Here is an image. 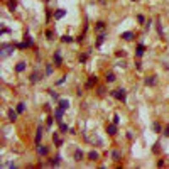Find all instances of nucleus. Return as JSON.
Masks as SVG:
<instances>
[{
    "mask_svg": "<svg viewBox=\"0 0 169 169\" xmlns=\"http://www.w3.org/2000/svg\"><path fill=\"white\" fill-rule=\"evenodd\" d=\"M154 132H157V134H161V132H162V129H161V123L159 122H154Z\"/></svg>",
    "mask_w": 169,
    "mask_h": 169,
    "instance_id": "473e14b6",
    "label": "nucleus"
},
{
    "mask_svg": "<svg viewBox=\"0 0 169 169\" xmlns=\"http://www.w3.org/2000/svg\"><path fill=\"white\" fill-rule=\"evenodd\" d=\"M83 156H85V154H83V151H81L80 147H78V149L75 151V161H78V162H80V161L83 159Z\"/></svg>",
    "mask_w": 169,
    "mask_h": 169,
    "instance_id": "aec40b11",
    "label": "nucleus"
},
{
    "mask_svg": "<svg viewBox=\"0 0 169 169\" xmlns=\"http://www.w3.org/2000/svg\"><path fill=\"white\" fill-rule=\"evenodd\" d=\"M15 46H17L19 49H27V44H26V41H24V42H19V44H15Z\"/></svg>",
    "mask_w": 169,
    "mask_h": 169,
    "instance_id": "e433bc0d",
    "label": "nucleus"
},
{
    "mask_svg": "<svg viewBox=\"0 0 169 169\" xmlns=\"http://www.w3.org/2000/svg\"><path fill=\"white\" fill-rule=\"evenodd\" d=\"M157 32H159V36H162L164 34V31H162V26H161V22L157 20Z\"/></svg>",
    "mask_w": 169,
    "mask_h": 169,
    "instance_id": "4c0bfd02",
    "label": "nucleus"
},
{
    "mask_svg": "<svg viewBox=\"0 0 169 169\" xmlns=\"http://www.w3.org/2000/svg\"><path fill=\"white\" fill-rule=\"evenodd\" d=\"M97 83H98V76H97V75H92V76L88 78V81H86V85H85V86L90 90V88H93V86L97 85Z\"/></svg>",
    "mask_w": 169,
    "mask_h": 169,
    "instance_id": "39448f33",
    "label": "nucleus"
},
{
    "mask_svg": "<svg viewBox=\"0 0 169 169\" xmlns=\"http://www.w3.org/2000/svg\"><path fill=\"white\" fill-rule=\"evenodd\" d=\"M15 110H17L19 113H24V112H26V103H24V102H20V103H17V107H15Z\"/></svg>",
    "mask_w": 169,
    "mask_h": 169,
    "instance_id": "5701e85b",
    "label": "nucleus"
},
{
    "mask_svg": "<svg viewBox=\"0 0 169 169\" xmlns=\"http://www.w3.org/2000/svg\"><path fill=\"white\" fill-rule=\"evenodd\" d=\"M64 112H66V110H63L61 107H57V108L54 110V118H56V122H57V123L63 122V115H64Z\"/></svg>",
    "mask_w": 169,
    "mask_h": 169,
    "instance_id": "20e7f679",
    "label": "nucleus"
},
{
    "mask_svg": "<svg viewBox=\"0 0 169 169\" xmlns=\"http://www.w3.org/2000/svg\"><path fill=\"white\" fill-rule=\"evenodd\" d=\"M107 134H108L110 137H113V135L117 134V123H108V125H107Z\"/></svg>",
    "mask_w": 169,
    "mask_h": 169,
    "instance_id": "6e6552de",
    "label": "nucleus"
},
{
    "mask_svg": "<svg viewBox=\"0 0 169 169\" xmlns=\"http://www.w3.org/2000/svg\"><path fill=\"white\" fill-rule=\"evenodd\" d=\"M105 37H107V34H105V32H102V34L98 36V39H97V44H95V46H97V47H100L102 44H103V41H105Z\"/></svg>",
    "mask_w": 169,
    "mask_h": 169,
    "instance_id": "412c9836",
    "label": "nucleus"
},
{
    "mask_svg": "<svg viewBox=\"0 0 169 169\" xmlns=\"http://www.w3.org/2000/svg\"><path fill=\"white\" fill-rule=\"evenodd\" d=\"M61 164V156H54L49 159V166H59Z\"/></svg>",
    "mask_w": 169,
    "mask_h": 169,
    "instance_id": "ddd939ff",
    "label": "nucleus"
},
{
    "mask_svg": "<svg viewBox=\"0 0 169 169\" xmlns=\"http://www.w3.org/2000/svg\"><path fill=\"white\" fill-rule=\"evenodd\" d=\"M61 41H63V42H66V44H69V42H73L75 39H73L71 36H68V34H66V36H61Z\"/></svg>",
    "mask_w": 169,
    "mask_h": 169,
    "instance_id": "393cba45",
    "label": "nucleus"
},
{
    "mask_svg": "<svg viewBox=\"0 0 169 169\" xmlns=\"http://www.w3.org/2000/svg\"><path fill=\"white\" fill-rule=\"evenodd\" d=\"M36 152H37V156H41V157H46L49 154V147L42 146V144H37V146H36Z\"/></svg>",
    "mask_w": 169,
    "mask_h": 169,
    "instance_id": "7ed1b4c3",
    "label": "nucleus"
},
{
    "mask_svg": "<svg viewBox=\"0 0 169 169\" xmlns=\"http://www.w3.org/2000/svg\"><path fill=\"white\" fill-rule=\"evenodd\" d=\"M112 159L115 161V162L122 161V154H120V151H113V152H112Z\"/></svg>",
    "mask_w": 169,
    "mask_h": 169,
    "instance_id": "4be33fe9",
    "label": "nucleus"
},
{
    "mask_svg": "<svg viewBox=\"0 0 169 169\" xmlns=\"http://www.w3.org/2000/svg\"><path fill=\"white\" fill-rule=\"evenodd\" d=\"M15 71H17V73L26 71V63H24V61H19V63L15 64Z\"/></svg>",
    "mask_w": 169,
    "mask_h": 169,
    "instance_id": "a211bd4d",
    "label": "nucleus"
},
{
    "mask_svg": "<svg viewBox=\"0 0 169 169\" xmlns=\"http://www.w3.org/2000/svg\"><path fill=\"white\" fill-rule=\"evenodd\" d=\"M24 37H26V44H27V47H32V46H34V39H32V36L29 34V32H26V36H24Z\"/></svg>",
    "mask_w": 169,
    "mask_h": 169,
    "instance_id": "f3484780",
    "label": "nucleus"
},
{
    "mask_svg": "<svg viewBox=\"0 0 169 169\" xmlns=\"http://www.w3.org/2000/svg\"><path fill=\"white\" fill-rule=\"evenodd\" d=\"M66 78H68V76L64 75L63 78H61V80H57V81H56V85H57V86H59V85H64V83H66Z\"/></svg>",
    "mask_w": 169,
    "mask_h": 169,
    "instance_id": "f704fd0d",
    "label": "nucleus"
},
{
    "mask_svg": "<svg viewBox=\"0 0 169 169\" xmlns=\"http://www.w3.org/2000/svg\"><path fill=\"white\" fill-rule=\"evenodd\" d=\"M42 132H44V127H42V125H39V127H37V130H36V137H34L36 146H37V144H41V139H42Z\"/></svg>",
    "mask_w": 169,
    "mask_h": 169,
    "instance_id": "423d86ee",
    "label": "nucleus"
},
{
    "mask_svg": "<svg viewBox=\"0 0 169 169\" xmlns=\"http://www.w3.org/2000/svg\"><path fill=\"white\" fill-rule=\"evenodd\" d=\"M144 83H146L147 86H154L156 85V76H147L146 80H144Z\"/></svg>",
    "mask_w": 169,
    "mask_h": 169,
    "instance_id": "6ab92c4d",
    "label": "nucleus"
},
{
    "mask_svg": "<svg viewBox=\"0 0 169 169\" xmlns=\"http://www.w3.org/2000/svg\"><path fill=\"white\" fill-rule=\"evenodd\" d=\"M88 56H90V51H88V52H85V54H81V56H80V63H86Z\"/></svg>",
    "mask_w": 169,
    "mask_h": 169,
    "instance_id": "72a5a7b5",
    "label": "nucleus"
},
{
    "mask_svg": "<svg viewBox=\"0 0 169 169\" xmlns=\"http://www.w3.org/2000/svg\"><path fill=\"white\" fill-rule=\"evenodd\" d=\"M52 141H54L56 147H61V146H63V139H59V134H57V132H54V134H52Z\"/></svg>",
    "mask_w": 169,
    "mask_h": 169,
    "instance_id": "f8f14e48",
    "label": "nucleus"
},
{
    "mask_svg": "<svg viewBox=\"0 0 169 169\" xmlns=\"http://www.w3.org/2000/svg\"><path fill=\"white\" fill-rule=\"evenodd\" d=\"M17 47L15 46V44H2V51H0V57H7L9 54H12V51H14V49Z\"/></svg>",
    "mask_w": 169,
    "mask_h": 169,
    "instance_id": "f03ea898",
    "label": "nucleus"
},
{
    "mask_svg": "<svg viewBox=\"0 0 169 169\" xmlns=\"http://www.w3.org/2000/svg\"><path fill=\"white\" fill-rule=\"evenodd\" d=\"M17 117H19V112H17V110L10 108L9 112H7V118H9V122H15V120H17Z\"/></svg>",
    "mask_w": 169,
    "mask_h": 169,
    "instance_id": "0eeeda50",
    "label": "nucleus"
},
{
    "mask_svg": "<svg viewBox=\"0 0 169 169\" xmlns=\"http://www.w3.org/2000/svg\"><path fill=\"white\" fill-rule=\"evenodd\" d=\"M144 52H146V46H144V44H139V46L135 47V56H137V57H142Z\"/></svg>",
    "mask_w": 169,
    "mask_h": 169,
    "instance_id": "9d476101",
    "label": "nucleus"
},
{
    "mask_svg": "<svg viewBox=\"0 0 169 169\" xmlns=\"http://www.w3.org/2000/svg\"><path fill=\"white\" fill-rule=\"evenodd\" d=\"M95 29H97V31H103V29H105V22H102V20H100V22H97V24H95Z\"/></svg>",
    "mask_w": 169,
    "mask_h": 169,
    "instance_id": "c85d7f7f",
    "label": "nucleus"
},
{
    "mask_svg": "<svg viewBox=\"0 0 169 169\" xmlns=\"http://www.w3.org/2000/svg\"><path fill=\"white\" fill-rule=\"evenodd\" d=\"M151 26H152V20H147V22H146V27H144V29L147 31V29H151Z\"/></svg>",
    "mask_w": 169,
    "mask_h": 169,
    "instance_id": "a18cd8bd",
    "label": "nucleus"
},
{
    "mask_svg": "<svg viewBox=\"0 0 169 169\" xmlns=\"http://www.w3.org/2000/svg\"><path fill=\"white\" fill-rule=\"evenodd\" d=\"M57 107H61L63 110H68V108H69V100H66V98H61V100H57Z\"/></svg>",
    "mask_w": 169,
    "mask_h": 169,
    "instance_id": "9b49d317",
    "label": "nucleus"
},
{
    "mask_svg": "<svg viewBox=\"0 0 169 169\" xmlns=\"http://www.w3.org/2000/svg\"><path fill=\"white\" fill-rule=\"evenodd\" d=\"M112 97L115 98V100H118V102H125L127 100V92L123 88H117V90L112 92Z\"/></svg>",
    "mask_w": 169,
    "mask_h": 169,
    "instance_id": "f257e3e1",
    "label": "nucleus"
},
{
    "mask_svg": "<svg viewBox=\"0 0 169 169\" xmlns=\"http://www.w3.org/2000/svg\"><path fill=\"white\" fill-rule=\"evenodd\" d=\"M52 36H54V34H52V31H46V37L47 39H54Z\"/></svg>",
    "mask_w": 169,
    "mask_h": 169,
    "instance_id": "a19ab883",
    "label": "nucleus"
},
{
    "mask_svg": "<svg viewBox=\"0 0 169 169\" xmlns=\"http://www.w3.org/2000/svg\"><path fill=\"white\" fill-rule=\"evenodd\" d=\"M137 20H139V22H146V17H144L142 14H139L137 15Z\"/></svg>",
    "mask_w": 169,
    "mask_h": 169,
    "instance_id": "37998d69",
    "label": "nucleus"
},
{
    "mask_svg": "<svg viewBox=\"0 0 169 169\" xmlns=\"http://www.w3.org/2000/svg\"><path fill=\"white\" fill-rule=\"evenodd\" d=\"M54 64L56 66H61L63 64V57H61V51L57 49V51H54Z\"/></svg>",
    "mask_w": 169,
    "mask_h": 169,
    "instance_id": "1a4fd4ad",
    "label": "nucleus"
},
{
    "mask_svg": "<svg viewBox=\"0 0 169 169\" xmlns=\"http://www.w3.org/2000/svg\"><path fill=\"white\" fill-rule=\"evenodd\" d=\"M98 95H100V97H103V95H105V88H103V86L98 88Z\"/></svg>",
    "mask_w": 169,
    "mask_h": 169,
    "instance_id": "79ce46f5",
    "label": "nucleus"
},
{
    "mask_svg": "<svg viewBox=\"0 0 169 169\" xmlns=\"http://www.w3.org/2000/svg\"><path fill=\"white\" fill-rule=\"evenodd\" d=\"M51 15H52V14H51V10H49V9H47V10H46V17H47V20H49V19H51Z\"/></svg>",
    "mask_w": 169,
    "mask_h": 169,
    "instance_id": "8fccbe9b",
    "label": "nucleus"
},
{
    "mask_svg": "<svg viewBox=\"0 0 169 169\" xmlns=\"http://www.w3.org/2000/svg\"><path fill=\"white\" fill-rule=\"evenodd\" d=\"M54 120H56L54 117H47V120H46V127H47V129H51V127H52V122H54Z\"/></svg>",
    "mask_w": 169,
    "mask_h": 169,
    "instance_id": "2f4dec72",
    "label": "nucleus"
},
{
    "mask_svg": "<svg viewBox=\"0 0 169 169\" xmlns=\"http://www.w3.org/2000/svg\"><path fill=\"white\" fill-rule=\"evenodd\" d=\"M83 39H85V32H83V34H80V36H78V37H76L75 41H76V42H83Z\"/></svg>",
    "mask_w": 169,
    "mask_h": 169,
    "instance_id": "58836bf2",
    "label": "nucleus"
},
{
    "mask_svg": "<svg viewBox=\"0 0 169 169\" xmlns=\"http://www.w3.org/2000/svg\"><path fill=\"white\" fill-rule=\"evenodd\" d=\"M46 76H51L52 75V64H46V73H44Z\"/></svg>",
    "mask_w": 169,
    "mask_h": 169,
    "instance_id": "7c9ffc66",
    "label": "nucleus"
},
{
    "mask_svg": "<svg viewBox=\"0 0 169 169\" xmlns=\"http://www.w3.org/2000/svg\"><path fill=\"white\" fill-rule=\"evenodd\" d=\"M132 2H137V0H132Z\"/></svg>",
    "mask_w": 169,
    "mask_h": 169,
    "instance_id": "3c124183",
    "label": "nucleus"
},
{
    "mask_svg": "<svg viewBox=\"0 0 169 169\" xmlns=\"http://www.w3.org/2000/svg\"><path fill=\"white\" fill-rule=\"evenodd\" d=\"M59 130L63 132V134H66V132H69V127L66 125V123H63V122H61V123H59Z\"/></svg>",
    "mask_w": 169,
    "mask_h": 169,
    "instance_id": "cd10ccee",
    "label": "nucleus"
},
{
    "mask_svg": "<svg viewBox=\"0 0 169 169\" xmlns=\"http://www.w3.org/2000/svg\"><path fill=\"white\" fill-rule=\"evenodd\" d=\"M66 15V10L64 9H57L56 12H54V20H59V19H63Z\"/></svg>",
    "mask_w": 169,
    "mask_h": 169,
    "instance_id": "2eb2a0df",
    "label": "nucleus"
},
{
    "mask_svg": "<svg viewBox=\"0 0 169 169\" xmlns=\"http://www.w3.org/2000/svg\"><path fill=\"white\" fill-rule=\"evenodd\" d=\"M105 81H107V83H113V81H115V75H113V73H107Z\"/></svg>",
    "mask_w": 169,
    "mask_h": 169,
    "instance_id": "b1692460",
    "label": "nucleus"
},
{
    "mask_svg": "<svg viewBox=\"0 0 169 169\" xmlns=\"http://www.w3.org/2000/svg\"><path fill=\"white\" fill-rule=\"evenodd\" d=\"M113 123H120V115H113Z\"/></svg>",
    "mask_w": 169,
    "mask_h": 169,
    "instance_id": "ea45409f",
    "label": "nucleus"
},
{
    "mask_svg": "<svg viewBox=\"0 0 169 169\" xmlns=\"http://www.w3.org/2000/svg\"><path fill=\"white\" fill-rule=\"evenodd\" d=\"M159 146H161L159 142H156V144H154V147H152V152H154V154H157V152H159Z\"/></svg>",
    "mask_w": 169,
    "mask_h": 169,
    "instance_id": "c9c22d12",
    "label": "nucleus"
},
{
    "mask_svg": "<svg viewBox=\"0 0 169 169\" xmlns=\"http://www.w3.org/2000/svg\"><path fill=\"white\" fill-rule=\"evenodd\" d=\"M162 134H164V137H169V125L166 127V129H164V132H162Z\"/></svg>",
    "mask_w": 169,
    "mask_h": 169,
    "instance_id": "de8ad7c7",
    "label": "nucleus"
},
{
    "mask_svg": "<svg viewBox=\"0 0 169 169\" xmlns=\"http://www.w3.org/2000/svg\"><path fill=\"white\" fill-rule=\"evenodd\" d=\"M39 81V75H37V71H34L31 75V83H37Z\"/></svg>",
    "mask_w": 169,
    "mask_h": 169,
    "instance_id": "a878e982",
    "label": "nucleus"
},
{
    "mask_svg": "<svg viewBox=\"0 0 169 169\" xmlns=\"http://www.w3.org/2000/svg\"><path fill=\"white\" fill-rule=\"evenodd\" d=\"M120 37H122L123 41H132V39L135 37V36H134V32L127 31V32H122V36H120Z\"/></svg>",
    "mask_w": 169,
    "mask_h": 169,
    "instance_id": "4468645a",
    "label": "nucleus"
},
{
    "mask_svg": "<svg viewBox=\"0 0 169 169\" xmlns=\"http://www.w3.org/2000/svg\"><path fill=\"white\" fill-rule=\"evenodd\" d=\"M9 9H10V12H14L15 10V5H17V2H15V0H9Z\"/></svg>",
    "mask_w": 169,
    "mask_h": 169,
    "instance_id": "c756f323",
    "label": "nucleus"
},
{
    "mask_svg": "<svg viewBox=\"0 0 169 169\" xmlns=\"http://www.w3.org/2000/svg\"><path fill=\"white\" fill-rule=\"evenodd\" d=\"M47 93H49V97H51V98L59 100V95H57V92H54V90H47Z\"/></svg>",
    "mask_w": 169,
    "mask_h": 169,
    "instance_id": "bb28decb",
    "label": "nucleus"
},
{
    "mask_svg": "<svg viewBox=\"0 0 169 169\" xmlns=\"http://www.w3.org/2000/svg\"><path fill=\"white\" fill-rule=\"evenodd\" d=\"M88 159L93 161V162H97V161L100 159V154H98L97 151H92V152H88Z\"/></svg>",
    "mask_w": 169,
    "mask_h": 169,
    "instance_id": "dca6fc26",
    "label": "nucleus"
},
{
    "mask_svg": "<svg viewBox=\"0 0 169 169\" xmlns=\"http://www.w3.org/2000/svg\"><path fill=\"white\" fill-rule=\"evenodd\" d=\"M135 69H142V63H141V61H135Z\"/></svg>",
    "mask_w": 169,
    "mask_h": 169,
    "instance_id": "c03bdc74",
    "label": "nucleus"
},
{
    "mask_svg": "<svg viewBox=\"0 0 169 169\" xmlns=\"http://www.w3.org/2000/svg\"><path fill=\"white\" fill-rule=\"evenodd\" d=\"M164 164H166V162H164V159H159V161H157V167H162Z\"/></svg>",
    "mask_w": 169,
    "mask_h": 169,
    "instance_id": "49530a36",
    "label": "nucleus"
},
{
    "mask_svg": "<svg viewBox=\"0 0 169 169\" xmlns=\"http://www.w3.org/2000/svg\"><path fill=\"white\" fill-rule=\"evenodd\" d=\"M123 54H125L123 51H117V52H115V56H117V57H120V56H123Z\"/></svg>",
    "mask_w": 169,
    "mask_h": 169,
    "instance_id": "09e8293b",
    "label": "nucleus"
}]
</instances>
